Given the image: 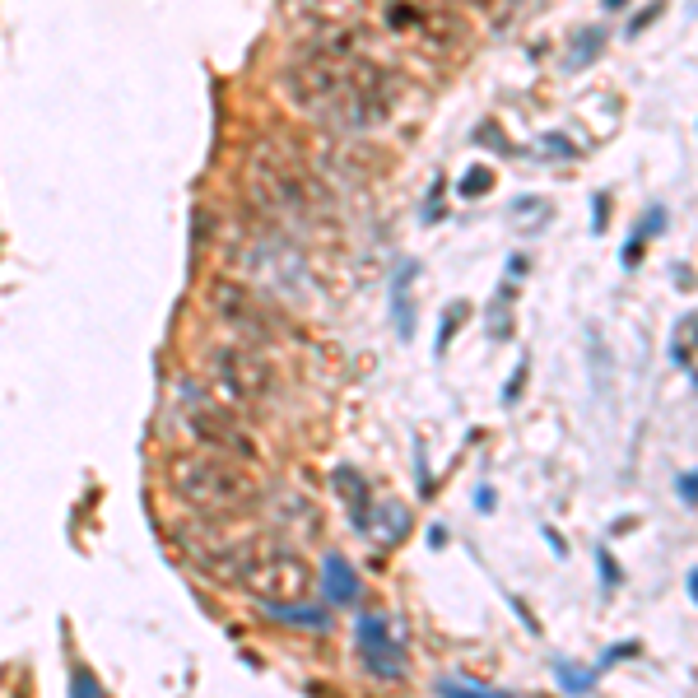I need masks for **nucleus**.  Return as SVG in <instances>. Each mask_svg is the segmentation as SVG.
<instances>
[{
  "instance_id": "nucleus-24",
  "label": "nucleus",
  "mask_w": 698,
  "mask_h": 698,
  "mask_svg": "<svg viewBox=\"0 0 698 698\" xmlns=\"http://www.w3.org/2000/svg\"><path fill=\"white\" fill-rule=\"evenodd\" d=\"M675 494L685 498V503H698V470H685V475L675 480Z\"/></svg>"
},
{
  "instance_id": "nucleus-25",
  "label": "nucleus",
  "mask_w": 698,
  "mask_h": 698,
  "mask_svg": "<svg viewBox=\"0 0 698 698\" xmlns=\"http://www.w3.org/2000/svg\"><path fill=\"white\" fill-rule=\"evenodd\" d=\"M624 657H638V638H633V643H615L610 652H605V661L596 666V671H605V666H615V661H624Z\"/></svg>"
},
{
  "instance_id": "nucleus-32",
  "label": "nucleus",
  "mask_w": 698,
  "mask_h": 698,
  "mask_svg": "<svg viewBox=\"0 0 698 698\" xmlns=\"http://www.w3.org/2000/svg\"><path fill=\"white\" fill-rule=\"evenodd\" d=\"M619 5H624V0H605V10H619Z\"/></svg>"
},
{
  "instance_id": "nucleus-6",
  "label": "nucleus",
  "mask_w": 698,
  "mask_h": 698,
  "mask_svg": "<svg viewBox=\"0 0 698 698\" xmlns=\"http://www.w3.org/2000/svg\"><path fill=\"white\" fill-rule=\"evenodd\" d=\"M173 415L201 452H224V457H242V461L256 457L252 438L242 433V419L233 415V410H224L201 382H187V377L177 382L173 387Z\"/></svg>"
},
{
  "instance_id": "nucleus-1",
  "label": "nucleus",
  "mask_w": 698,
  "mask_h": 698,
  "mask_svg": "<svg viewBox=\"0 0 698 698\" xmlns=\"http://www.w3.org/2000/svg\"><path fill=\"white\" fill-rule=\"evenodd\" d=\"M280 89L289 108L336 135L377 131L396 103L391 70L377 56H368L363 28L298 42V52L280 70Z\"/></svg>"
},
{
  "instance_id": "nucleus-8",
  "label": "nucleus",
  "mask_w": 698,
  "mask_h": 698,
  "mask_svg": "<svg viewBox=\"0 0 698 698\" xmlns=\"http://www.w3.org/2000/svg\"><path fill=\"white\" fill-rule=\"evenodd\" d=\"M354 643H359L363 666H368L377 680H401L405 675V643H401V633H396V624H391L387 615H377V610L359 615V624H354Z\"/></svg>"
},
{
  "instance_id": "nucleus-3",
  "label": "nucleus",
  "mask_w": 698,
  "mask_h": 698,
  "mask_svg": "<svg viewBox=\"0 0 698 698\" xmlns=\"http://www.w3.org/2000/svg\"><path fill=\"white\" fill-rule=\"evenodd\" d=\"M168 489L201 517H242L261 503V484L242 457L224 452H182L168 461Z\"/></svg>"
},
{
  "instance_id": "nucleus-30",
  "label": "nucleus",
  "mask_w": 698,
  "mask_h": 698,
  "mask_svg": "<svg viewBox=\"0 0 698 698\" xmlns=\"http://www.w3.org/2000/svg\"><path fill=\"white\" fill-rule=\"evenodd\" d=\"M685 587H689V601L698 605V568H689V578H685Z\"/></svg>"
},
{
  "instance_id": "nucleus-33",
  "label": "nucleus",
  "mask_w": 698,
  "mask_h": 698,
  "mask_svg": "<svg viewBox=\"0 0 698 698\" xmlns=\"http://www.w3.org/2000/svg\"><path fill=\"white\" fill-rule=\"evenodd\" d=\"M689 14H698V0H694V5H689Z\"/></svg>"
},
{
  "instance_id": "nucleus-4",
  "label": "nucleus",
  "mask_w": 698,
  "mask_h": 698,
  "mask_svg": "<svg viewBox=\"0 0 698 698\" xmlns=\"http://www.w3.org/2000/svg\"><path fill=\"white\" fill-rule=\"evenodd\" d=\"M201 387L215 396L224 410H233L238 419L261 415L270 401H275V368L261 354V345H215L205 349L201 363Z\"/></svg>"
},
{
  "instance_id": "nucleus-7",
  "label": "nucleus",
  "mask_w": 698,
  "mask_h": 698,
  "mask_svg": "<svg viewBox=\"0 0 698 698\" xmlns=\"http://www.w3.org/2000/svg\"><path fill=\"white\" fill-rule=\"evenodd\" d=\"M205 303L247 345H270V340L280 336V317L270 308V298L261 289H252V284L233 280V275H215L210 289H205Z\"/></svg>"
},
{
  "instance_id": "nucleus-14",
  "label": "nucleus",
  "mask_w": 698,
  "mask_h": 698,
  "mask_svg": "<svg viewBox=\"0 0 698 698\" xmlns=\"http://www.w3.org/2000/svg\"><path fill=\"white\" fill-rule=\"evenodd\" d=\"M554 680H559V689L564 694H591L596 689V680H601V671H578L573 661H554Z\"/></svg>"
},
{
  "instance_id": "nucleus-9",
  "label": "nucleus",
  "mask_w": 698,
  "mask_h": 698,
  "mask_svg": "<svg viewBox=\"0 0 698 698\" xmlns=\"http://www.w3.org/2000/svg\"><path fill=\"white\" fill-rule=\"evenodd\" d=\"M284 10L294 19L298 38H326V33H345L359 28L363 0H284Z\"/></svg>"
},
{
  "instance_id": "nucleus-22",
  "label": "nucleus",
  "mask_w": 698,
  "mask_h": 698,
  "mask_svg": "<svg viewBox=\"0 0 698 698\" xmlns=\"http://www.w3.org/2000/svg\"><path fill=\"white\" fill-rule=\"evenodd\" d=\"M605 210H610V196H596V201H591V233H605V224H610V215H605Z\"/></svg>"
},
{
  "instance_id": "nucleus-18",
  "label": "nucleus",
  "mask_w": 698,
  "mask_h": 698,
  "mask_svg": "<svg viewBox=\"0 0 698 698\" xmlns=\"http://www.w3.org/2000/svg\"><path fill=\"white\" fill-rule=\"evenodd\" d=\"M461 317H470V303H466V298H457V303H452V312H443V331H438V349H447V340L457 336Z\"/></svg>"
},
{
  "instance_id": "nucleus-26",
  "label": "nucleus",
  "mask_w": 698,
  "mask_h": 698,
  "mask_svg": "<svg viewBox=\"0 0 698 698\" xmlns=\"http://www.w3.org/2000/svg\"><path fill=\"white\" fill-rule=\"evenodd\" d=\"M657 14H661V0H652V5H643V10H638V14H633V19H629V33H643V28L652 24Z\"/></svg>"
},
{
  "instance_id": "nucleus-34",
  "label": "nucleus",
  "mask_w": 698,
  "mask_h": 698,
  "mask_svg": "<svg viewBox=\"0 0 698 698\" xmlns=\"http://www.w3.org/2000/svg\"><path fill=\"white\" fill-rule=\"evenodd\" d=\"M694 387H698V377H694Z\"/></svg>"
},
{
  "instance_id": "nucleus-21",
  "label": "nucleus",
  "mask_w": 698,
  "mask_h": 698,
  "mask_svg": "<svg viewBox=\"0 0 698 698\" xmlns=\"http://www.w3.org/2000/svg\"><path fill=\"white\" fill-rule=\"evenodd\" d=\"M494 187V173L489 168H470V177L461 182V196H480V191Z\"/></svg>"
},
{
  "instance_id": "nucleus-31",
  "label": "nucleus",
  "mask_w": 698,
  "mask_h": 698,
  "mask_svg": "<svg viewBox=\"0 0 698 698\" xmlns=\"http://www.w3.org/2000/svg\"><path fill=\"white\" fill-rule=\"evenodd\" d=\"M475 503H480V512H489V508H494V489H480V494H475Z\"/></svg>"
},
{
  "instance_id": "nucleus-28",
  "label": "nucleus",
  "mask_w": 698,
  "mask_h": 698,
  "mask_svg": "<svg viewBox=\"0 0 698 698\" xmlns=\"http://www.w3.org/2000/svg\"><path fill=\"white\" fill-rule=\"evenodd\" d=\"M643 247H647L643 238H629V247H624V266H638V261H643Z\"/></svg>"
},
{
  "instance_id": "nucleus-15",
  "label": "nucleus",
  "mask_w": 698,
  "mask_h": 698,
  "mask_svg": "<svg viewBox=\"0 0 698 698\" xmlns=\"http://www.w3.org/2000/svg\"><path fill=\"white\" fill-rule=\"evenodd\" d=\"M605 47V33L601 28H582L578 38H573V52H568V70H582L591 61V56Z\"/></svg>"
},
{
  "instance_id": "nucleus-5",
  "label": "nucleus",
  "mask_w": 698,
  "mask_h": 698,
  "mask_svg": "<svg viewBox=\"0 0 698 698\" xmlns=\"http://www.w3.org/2000/svg\"><path fill=\"white\" fill-rule=\"evenodd\" d=\"M229 582H238L247 596L261 605H298L312 591V568L294 550H261V545H238Z\"/></svg>"
},
{
  "instance_id": "nucleus-2",
  "label": "nucleus",
  "mask_w": 698,
  "mask_h": 698,
  "mask_svg": "<svg viewBox=\"0 0 698 698\" xmlns=\"http://www.w3.org/2000/svg\"><path fill=\"white\" fill-rule=\"evenodd\" d=\"M238 187H242L247 210L256 215V224H266L275 233H289V238L298 229H308L326 205L317 177L308 173V163L298 159L289 145L270 140V135H256L252 145L242 149Z\"/></svg>"
},
{
  "instance_id": "nucleus-19",
  "label": "nucleus",
  "mask_w": 698,
  "mask_h": 698,
  "mask_svg": "<svg viewBox=\"0 0 698 698\" xmlns=\"http://www.w3.org/2000/svg\"><path fill=\"white\" fill-rule=\"evenodd\" d=\"M666 229V210H661V205H652V210H647L643 215V224H638V229H633V238H657V233Z\"/></svg>"
},
{
  "instance_id": "nucleus-29",
  "label": "nucleus",
  "mask_w": 698,
  "mask_h": 698,
  "mask_svg": "<svg viewBox=\"0 0 698 698\" xmlns=\"http://www.w3.org/2000/svg\"><path fill=\"white\" fill-rule=\"evenodd\" d=\"M545 540H550V550H554V554H559V559H564V554H568V545H564V536H554L550 526H545Z\"/></svg>"
},
{
  "instance_id": "nucleus-11",
  "label": "nucleus",
  "mask_w": 698,
  "mask_h": 698,
  "mask_svg": "<svg viewBox=\"0 0 698 698\" xmlns=\"http://www.w3.org/2000/svg\"><path fill=\"white\" fill-rule=\"evenodd\" d=\"M331 484H336V494L349 503V517H354V526H363V531H368V508H373V498H368V484H363V475L354 466H336Z\"/></svg>"
},
{
  "instance_id": "nucleus-13",
  "label": "nucleus",
  "mask_w": 698,
  "mask_h": 698,
  "mask_svg": "<svg viewBox=\"0 0 698 698\" xmlns=\"http://www.w3.org/2000/svg\"><path fill=\"white\" fill-rule=\"evenodd\" d=\"M694 359H698V312H685V317L671 326V363L689 368Z\"/></svg>"
},
{
  "instance_id": "nucleus-12",
  "label": "nucleus",
  "mask_w": 698,
  "mask_h": 698,
  "mask_svg": "<svg viewBox=\"0 0 698 698\" xmlns=\"http://www.w3.org/2000/svg\"><path fill=\"white\" fill-rule=\"evenodd\" d=\"M415 280V266H401L391 280V312H396V336L410 340L415 336V303H405V284Z\"/></svg>"
},
{
  "instance_id": "nucleus-17",
  "label": "nucleus",
  "mask_w": 698,
  "mask_h": 698,
  "mask_svg": "<svg viewBox=\"0 0 698 698\" xmlns=\"http://www.w3.org/2000/svg\"><path fill=\"white\" fill-rule=\"evenodd\" d=\"M596 568H601V582H605V591H615L619 582H624V568L615 564V554L605 550V545H596Z\"/></svg>"
},
{
  "instance_id": "nucleus-23",
  "label": "nucleus",
  "mask_w": 698,
  "mask_h": 698,
  "mask_svg": "<svg viewBox=\"0 0 698 698\" xmlns=\"http://www.w3.org/2000/svg\"><path fill=\"white\" fill-rule=\"evenodd\" d=\"M526 387V359L517 363V373L508 377V387H503V405H517V391Z\"/></svg>"
},
{
  "instance_id": "nucleus-20",
  "label": "nucleus",
  "mask_w": 698,
  "mask_h": 698,
  "mask_svg": "<svg viewBox=\"0 0 698 698\" xmlns=\"http://www.w3.org/2000/svg\"><path fill=\"white\" fill-rule=\"evenodd\" d=\"M438 694H503V689H489V685H475V680H438Z\"/></svg>"
},
{
  "instance_id": "nucleus-16",
  "label": "nucleus",
  "mask_w": 698,
  "mask_h": 698,
  "mask_svg": "<svg viewBox=\"0 0 698 698\" xmlns=\"http://www.w3.org/2000/svg\"><path fill=\"white\" fill-rule=\"evenodd\" d=\"M275 615L284 619V624H303V629H326V615L322 610H308V605L298 601V605H270Z\"/></svg>"
},
{
  "instance_id": "nucleus-10",
  "label": "nucleus",
  "mask_w": 698,
  "mask_h": 698,
  "mask_svg": "<svg viewBox=\"0 0 698 698\" xmlns=\"http://www.w3.org/2000/svg\"><path fill=\"white\" fill-rule=\"evenodd\" d=\"M322 578H326V596H331L336 605H354L363 596L359 568L349 564L345 554H326V559H322Z\"/></svg>"
},
{
  "instance_id": "nucleus-27",
  "label": "nucleus",
  "mask_w": 698,
  "mask_h": 698,
  "mask_svg": "<svg viewBox=\"0 0 698 698\" xmlns=\"http://www.w3.org/2000/svg\"><path fill=\"white\" fill-rule=\"evenodd\" d=\"M70 689H80V694H98V680L89 671H80V675H70Z\"/></svg>"
}]
</instances>
